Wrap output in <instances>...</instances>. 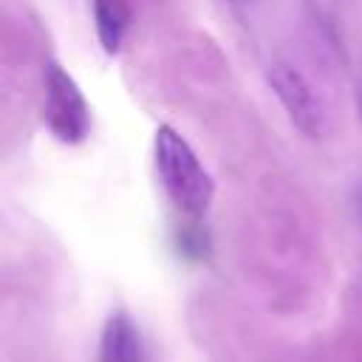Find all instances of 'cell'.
<instances>
[{
	"instance_id": "obj_4",
	"label": "cell",
	"mask_w": 362,
	"mask_h": 362,
	"mask_svg": "<svg viewBox=\"0 0 362 362\" xmlns=\"http://www.w3.org/2000/svg\"><path fill=\"white\" fill-rule=\"evenodd\" d=\"M99 362H144L141 334L124 311H116L105 322L102 345H99Z\"/></svg>"
},
{
	"instance_id": "obj_1",
	"label": "cell",
	"mask_w": 362,
	"mask_h": 362,
	"mask_svg": "<svg viewBox=\"0 0 362 362\" xmlns=\"http://www.w3.org/2000/svg\"><path fill=\"white\" fill-rule=\"evenodd\" d=\"M153 153H156V170H158L161 187L170 195V201L184 215H192V218L204 215L212 204L215 184H212V175L204 170L201 158L195 156V150L187 144V139L170 124H161L156 130Z\"/></svg>"
},
{
	"instance_id": "obj_5",
	"label": "cell",
	"mask_w": 362,
	"mask_h": 362,
	"mask_svg": "<svg viewBox=\"0 0 362 362\" xmlns=\"http://www.w3.org/2000/svg\"><path fill=\"white\" fill-rule=\"evenodd\" d=\"M96 37L107 54H116L127 28V0H93Z\"/></svg>"
},
{
	"instance_id": "obj_2",
	"label": "cell",
	"mask_w": 362,
	"mask_h": 362,
	"mask_svg": "<svg viewBox=\"0 0 362 362\" xmlns=\"http://www.w3.org/2000/svg\"><path fill=\"white\" fill-rule=\"evenodd\" d=\"M48 130L62 144H79L90 130V107L74 82V76L57 65H45V107H42Z\"/></svg>"
},
{
	"instance_id": "obj_3",
	"label": "cell",
	"mask_w": 362,
	"mask_h": 362,
	"mask_svg": "<svg viewBox=\"0 0 362 362\" xmlns=\"http://www.w3.org/2000/svg\"><path fill=\"white\" fill-rule=\"evenodd\" d=\"M272 88L277 93V99L283 102L286 113L291 116V122L311 139H320L328 127V116H325V105L317 96V90L305 82V76L300 71H294L291 65H274L272 74Z\"/></svg>"
}]
</instances>
